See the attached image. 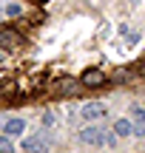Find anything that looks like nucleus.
Returning a JSON list of instances; mask_svg holds the SVG:
<instances>
[{
  "instance_id": "f257e3e1",
  "label": "nucleus",
  "mask_w": 145,
  "mask_h": 153,
  "mask_svg": "<svg viewBox=\"0 0 145 153\" xmlns=\"http://www.w3.org/2000/svg\"><path fill=\"white\" fill-rule=\"evenodd\" d=\"M0 48H6V51H17V48H23V34L17 31V28L0 26Z\"/></svg>"
},
{
  "instance_id": "f03ea898",
  "label": "nucleus",
  "mask_w": 145,
  "mask_h": 153,
  "mask_svg": "<svg viewBox=\"0 0 145 153\" xmlns=\"http://www.w3.org/2000/svg\"><path fill=\"white\" fill-rule=\"evenodd\" d=\"M23 150L26 153H49L51 150V139L46 133H34V136L23 139Z\"/></svg>"
},
{
  "instance_id": "7ed1b4c3",
  "label": "nucleus",
  "mask_w": 145,
  "mask_h": 153,
  "mask_svg": "<svg viewBox=\"0 0 145 153\" xmlns=\"http://www.w3.org/2000/svg\"><path fill=\"white\" fill-rule=\"evenodd\" d=\"M54 91L60 94V97H74V94L83 91V82L74 79V76H60V79L54 82Z\"/></svg>"
},
{
  "instance_id": "20e7f679",
  "label": "nucleus",
  "mask_w": 145,
  "mask_h": 153,
  "mask_svg": "<svg viewBox=\"0 0 145 153\" xmlns=\"http://www.w3.org/2000/svg\"><path fill=\"white\" fill-rule=\"evenodd\" d=\"M105 71H100V68H88V71H83V76H80V82H83V88H100L105 85Z\"/></svg>"
},
{
  "instance_id": "39448f33",
  "label": "nucleus",
  "mask_w": 145,
  "mask_h": 153,
  "mask_svg": "<svg viewBox=\"0 0 145 153\" xmlns=\"http://www.w3.org/2000/svg\"><path fill=\"white\" fill-rule=\"evenodd\" d=\"M80 116H83L85 122H97V119H102V116H105V102H88V105H83Z\"/></svg>"
},
{
  "instance_id": "423d86ee",
  "label": "nucleus",
  "mask_w": 145,
  "mask_h": 153,
  "mask_svg": "<svg viewBox=\"0 0 145 153\" xmlns=\"http://www.w3.org/2000/svg\"><path fill=\"white\" fill-rule=\"evenodd\" d=\"M80 142L83 145H105V131H100V128H85V131H80Z\"/></svg>"
},
{
  "instance_id": "0eeeda50",
  "label": "nucleus",
  "mask_w": 145,
  "mask_h": 153,
  "mask_svg": "<svg viewBox=\"0 0 145 153\" xmlns=\"http://www.w3.org/2000/svg\"><path fill=\"white\" fill-rule=\"evenodd\" d=\"M23 131H26V122L23 119H6V125H3V133L6 136H23Z\"/></svg>"
},
{
  "instance_id": "6e6552de",
  "label": "nucleus",
  "mask_w": 145,
  "mask_h": 153,
  "mask_svg": "<svg viewBox=\"0 0 145 153\" xmlns=\"http://www.w3.org/2000/svg\"><path fill=\"white\" fill-rule=\"evenodd\" d=\"M131 122H137V125H134V133H145V108L131 105Z\"/></svg>"
},
{
  "instance_id": "1a4fd4ad",
  "label": "nucleus",
  "mask_w": 145,
  "mask_h": 153,
  "mask_svg": "<svg viewBox=\"0 0 145 153\" xmlns=\"http://www.w3.org/2000/svg\"><path fill=\"white\" fill-rule=\"evenodd\" d=\"M114 133H117V136H131V133H134V122H131L128 116L117 119L114 122Z\"/></svg>"
},
{
  "instance_id": "9d476101",
  "label": "nucleus",
  "mask_w": 145,
  "mask_h": 153,
  "mask_svg": "<svg viewBox=\"0 0 145 153\" xmlns=\"http://www.w3.org/2000/svg\"><path fill=\"white\" fill-rule=\"evenodd\" d=\"M14 94H17V82L14 79L0 82V99H9V97H14Z\"/></svg>"
},
{
  "instance_id": "9b49d317",
  "label": "nucleus",
  "mask_w": 145,
  "mask_h": 153,
  "mask_svg": "<svg viewBox=\"0 0 145 153\" xmlns=\"http://www.w3.org/2000/svg\"><path fill=\"white\" fill-rule=\"evenodd\" d=\"M120 34L125 37V43H128V45H137V43H140V34H137L134 28H128V26H123V28H120Z\"/></svg>"
},
{
  "instance_id": "f8f14e48",
  "label": "nucleus",
  "mask_w": 145,
  "mask_h": 153,
  "mask_svg": "<svg viewBox=\"0 0 145 153\" xmlns=\"http://www.w3.org/2000/svg\"><path fill=\"white\" fill-rule=\"evenodd\" d=\"M14 150H17L14 139H11V136H6V133H3V136H0V153H14Z\"/></svg>"
},
{
  "instance_id": "ddd939ff",
  "label": "nucleus",
  "mask_w": 145,
  "mask_h": 153,
  "mask_svg": "<svg viewBox=\"0 0 145 153\" xmlns=\"http://www.w3.org/2000/svg\"><path fill=\"white\" fill-rule=\"evenodd\" d=\"M3 14H6V17H20L23 9H20V3H6V6H3Z\"/></svg>"
},
{
  "instance_id": "4468645a",
  "label": "nucleus",
  "mask_w": 145,
  "mask_h": 153,
  "mask_svg": "<svg viewBox=\"0 0 145 153\" xmlns=\"http://www.w3.org/2000/svg\"><path fill=\"white\" fill-rule=\"evenodd\" d=\"M131 76H134L131 68H117V71H114V79L117 82H125V79H131Z\"/></svg>"
},
{
  "instance_id": "2eb2a0df",
  "label": "nucleus",
  "mask_w": 145,
  "mask_h": 153,
  "mask_svg": "<svg viewBox=\"0 0 145 153\" xmlns=\"http://www.w3.org/2000/svg\"><path fill=\"white\" fill-rule=\"evenodd\" d=\"M54 125H57L54 111H46V114H43V128H54Z\"/></svg>"
},
{
  "instance_id": "dca6fc26",
  "label": "nucleus",
  "mask_w": 145,
  "mask_h": 153,
  "mask_svg": "<svg viewBox=\"0 0 145 153\" xmlns=\"http://www.w3.org/2000/svg\"><path fill=\"white\" fill-rule=\"evenodd\" d=\"M114 142H117V133H105V145H108V148H111Z\"/></svg>"
},
{
  "instance_id": "f3484780",
  "label": "nucleus",
  "mask_w": 145,
  "mask_h": 153,
  "mask_svg": "<svg viewBox=\"0 0 145 153\" xmlns=\"http://www.w3.org/2000/svg\"><path fill=\"white\" fill-rule=\"evenodd\" d=\"M34 3H46V0H34Z\"/></svg>"
},
{
  "instance_id": "a211bd4d",
  "label": "nucleus",
  "mask_w": 145,
  "mask_h": 153,
  "mask_svg": "<svg viewBox=\"0 0 145 153\" xmlns=\"http://www.w3.org/2000/svg\"><path fill=\"white\" fill-rule=\"evenodd\" d=\"M0 62H3V54H0Z\"/></svg>"
}]
</instances>
